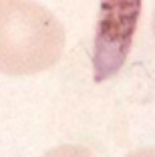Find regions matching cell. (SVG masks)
<instances>
[{
  "label": "cell",
  "instance_id": "6da1fadb",
  "mask_svg": "<svg viewBox=\"0 0 155 157\" xmlns=\"http://www.w3.org/2000/svg\"><path fill=\"white\" fill-rule=\"evenodd\" d=\"M67 33L52 10L34 0H0V75L30 77L60 60Z\"/></svg>",
  "mask_w": 155,
  "mask_h": 157
},
{
  "label": "cell",
  "instance_id": "7a4b0ae2",
  "mask_svg": "<svg viewBox=\"0 0 155 157\" xmlns=\"http://www.w3.org/2000/svg\"><path fill=\"white\" fill-rule=\"evenodd\" d=\"M141 0H101V16L95 36V78L113 77L129 55Z\"/></svg>",
  "mask_w": 155,
  "mask_h": 157
},
{
  "label": "cell",
  "instance_id": "3957f363",
  "mask_svg": "<svg viewBox=\"0 0 155 157\" xmlns=\"http://www.w3.org/2000/svg\"><path fill=\"white\" fill-rule=\"evenodd\" d=\"M42 157H95V155H93L91 149L83 147V145L67 143V145H59V147L48 149Z\"/></svg>",
  "mask_w": 155,
  "mask_h": 157
},
{
  "label": "cell",
  "instance_id": "277c9868",
  "mask_svg": "<svg viewBox=\"0 0 155 157\" xmlns=\"http://www.w3.org/2000/svg\"><path fill=\"white\" fill-rule=\"evenodd\" d=\"M125 157H155V147H139L129 151Z\"/></svg>",
  "mask_w": 155,
  "mask_h": 157
},
{
  "label": "cell",
  "instance_id": "5b68a950",
  "mask_svg": "<svg viewBox=\"0 0 155 157\" xmlns=\"http://www.w3.org/2000/svg\"><path fill=\"white\" fill-rule=\"evenodd\" d=\"M151 26H153V34H155V10H153V22H151Z\"/></svg>",
  "mask_w": 155,
  "mask_h": 157
}]
</instances>
